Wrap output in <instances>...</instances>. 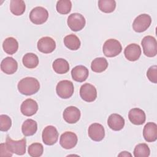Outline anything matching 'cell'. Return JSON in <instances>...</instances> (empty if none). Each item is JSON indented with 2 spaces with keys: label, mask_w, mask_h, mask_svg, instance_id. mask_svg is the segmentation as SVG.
Listing matches in <instances>:
<instances>
[{
  "label": "cell",
  "mask_w": 157,
  "mask_h": 157,
  "mask_svg": "<svg viewBox=\"0 0 157 157\" xmlns=\"http://www.w3.org/2000/svg\"><path fill=\"white\" fill-rule=\"evenodd\" d=\"M56 48V42L50 37L45 36L40 38L37 42L38 50L44 53H50Z\"/></svg>",
  "instance_id": "4fadbf2b"
},
{
  "label": "cell",
  "mask_w": 157,
  "mask_h": 157,
  "mask_svg": "<svg viewBox=\"0 0 157 157\" xmlns=\"http://www.w3.org/2000/svg\"><path fill=\"white\" fill-rule=\"evenodd\" d=\"M78 138L77 135L71 131H66L61 134L59 139L61 146L65 149H71L77 144Z\"/></svg>",
  "instance_id": "8fae6325"
},
{
  "label": "cell",
  "mask_w": 157,
  "mask_h": 157,
  "mask_svg": "<svg viewBox=\"0 0 157 157\" xmlns=\"http://www.w3.org/2000/svg\"><path fill=\"white\" fill-rule=\"evenodd\" d=\"M26 9V5L23 0H12L10 3V12L15 15H22Z\"/></svg>",
  "instance_id": "83f0119b"
},
{
  "label": "cell",
  "mask_w": 157,
  "mask_h": 157,
  "mask_svg": "<svg viewBox=\"0 0 157 157\" xmlns=\"http://www.w3.org/2000/svg\"><path fill=\"white\" fill-rule=\"evenodd\" d=\"M80 95L83 101L88 102H93L97 98L96 88L90 83H84L80 87Z\"/></svg>",
  "instance_id": "30bf717a"
},
{
  "label": "cell",
  "mask_w": 157,
  "mask_h": 157,
  "mask_svg": "<svg viewBox=\"0 0 157 157\" xmlns=\"http://www.w3.org/2000/svg\"><path fill=\"white\" fill-rule=\"evenodd\" d=\"M23 65L28 69L36 67L39 64V58L33 53H26L22 59Z\"/></svg>",
  "instance_id": "4316f807"
},
{
  "label": "cell",
  "mask_w": 157,
  "mask_h": 157,
  "mask_svg": "<svg viewBox=\"0 0 157 157\" xmlns=\"http://www.w3.org/2000/svg\"><path fill=\"white\" fill-rule=\"evenodd\" d=\"M37 130V122L33 119L26 120L21 126V131L25 136H33L36 132Z\"/></svg>",
  "instance_id": "7402d4cb"
},
{
  "label": "cell",
  "mask_w": 157,
  "mask_h": 157,
  "mask_svg": "<svg viewBox=\"0 0 157 157\" xmlns=\"http://www.w3.org/2000/svg\"><path fill=\"white\" fill-rule=\"evenodd\" d=\"M44 152V147L40 143H33L28 147V154L32 157L40 156Z\"/></svg>",
  "instance_id": "1f68e13d"
},
{
  "label": "cell",
  "mask_w": 157,
  "mask_h": 157,
  "mask_svg": "<svg viewBox=\"0 0 157 157\" xmlns=\"http://www.w3.org/2000/svg\"><path fill=\"white\" fill-rule=\"evenodd\" d=\"M147 76L152 83H157V66L156 65L149 67L147 72Z\"/></svg>",
  "instance_id": "836d02e7"
},
{
  "label": "cell",
  "mask_w": 157,
  "mask_h": 157,
  "mask_svg": "<svg viewBox=\"0 0 157 157\" xmlns=\"http://www.w3.org/2000/svg\"><path fill=\"white\" fill-rule=\"evenodd\" d=\"M48 12L43 7L38 6L33 9L29 13L31 21L35 25H42L48 19Z\"/></svg>",
  "instance_id": "8992f818"
},
{
  "label": "cell",
  "mask_w": 157,
  "mask_h": 157,
  "mask_svg": "<svg viewBox=\"0 0 157 157\" xmlns=\"http://www.w3.org/2000/svg\"><path fill=\"white\" fill-rule=\"evenodd\" d=\"M72 8V3L69 0H59L57 2L56 9L57 12L61 14H67Z\"/></svg>",
  "instance_id": "4dcf8cb0"
},
{
  "label": "cell",
  "mask_w": 157,
  "mask_h": 157,
  "mask_svg": "<svg viewBox=\"0 0 157 157\" xmlns=\"http://www.w3.org/2000/svg\"><path fill=\"white\" fill-rule=\"evenodd\" d=\"M20 110L23 115L30 117L34 115L38 110V104L36 101L32 99L25 100L20 107Z\"/></svg>",
  "instance_id": "9a60e30c"
},
{
  "label": "cell",
  "mask_w": 157,
  "mask_h": 157,
  "mask_svg": "<svg viewBox=\"0 0 157 157\" xmlns=\"http://www.w3.org/2000/svg\"><path fill=\"white\" fill-rule=\"evenodd\" d=\"M151 23V17L146 13L137 16L132 23V28L137 33H142L146 31Z\"/></svg>",
  "instance_id": "52a82bcc"
},
{
  "label": "cell",
  "mask_w": 157,
  "mask_h": 157,
  "mask_svg": "<svg viewBox=\"0 0 157 157\" xmlns=\"http://www.w3.org/2000/svg\"><path fill=\"white\" fill-rule=\"evenodd\" d=\"M98 7L101 11L104 13H111L116 7V2L114 0H99Z\"/></svg>",
  "instance_id": "f1b7e54d"
},
{
  "label": "cell",
  "mask_w": 157,
  "mask_h": 157,
  "mask_svg": "<svg viewBox=\"0 0 157 157\" xmlns=\"http://www.w3.org/2000/svg\"><path fill=\"white\" fill-rule=\"evenodd\" d=\"M64 44L67 48L71 50H78L81 45V42L78 37L73 34L65 36L64 38Z\"/></svg>",
  "instance_id": "484cf974"
},
{
  "label": "cell",
  "mask_w": 157,
  "mask_h": 157,
  "mask_svg": "<svg viewBox=\"0 0 157 157\" xmlns=\"http://www.w3.org/2000/svg\"><path fill=\"white\" fill-rule=\"evenodd\" d=\"M80 111L75 106H69L65 109L63 112V117L64 120L69 124L77 123L80 118Z\"/></svg>",
  "instance_id": "5bb4252c"
},
{
  "label": "cell",
  "mask_w": 157,
  "mask_h": 157,
  "mask_svg": "<svg viewBox=\"0 0 157 157\" xmlns=\"http://www.w3.org/2000/svg\"><path fill=\"white\" fill-rule=\"evenodd\" d=\"M107 124L113 131H120L124 126V119L119 114L112 113L108 118Z\"/></svg>",
  "instance_id": "44dd1931"
},
{
  "label": "cell",
  "mask_w": 157,
  "mask_h": 157,
  "mask_svg": "<svg viewBox=\"0 0 157 157\" xmlns=\"http://www.w3.org/2000/svg\"><path fill=\"white\" fill-rule=\"evenodd\" d=\"M67 23L69 28L73 31L82 30L86 24L85 17L80 13H71L67 18Z\"/></svg>",
  "instance_id": "ba28073f"
},
{
  "label": "cell",
  "mask_w": 157,
  "mask_h": 157,
  "mask_svg": "<svg viewBox=\"0 0 157 157\" xmlns=\"http://www.w3.org/2000/svg\"><path fill=\"white\" fill-rule=\"evenodd\" d=\"M88 134L91 140L96 142H99L104 138L105 130L102 124L94 123L89 126Z\"/></svg>",
  "instance_id": "7c38bea8"
},
{
  "label": "cell",
  "mask_w": 157,
  "mask_h": 157,
  "mask_svg": "<svg viewBox=\"0 0 157 157\" xmlns=\"http://www.w3.org/2000/svg\"><path fill=\"white\" fill-rule=\"evenodd\" d=\"M128 118L130 121L136 125L144 124L146 120L144 111L139 108H133L131 109L128 113Z\"/></svg>",
  "instance_id": "ac0fdd59"
},
{
  "label": "cell",
  "mask_w": 157,
  "mask_h": 157,
  "mask_svg": "<svg viewBox=\"0 0 157 157\" xmlns=\"http://www.w3.org/2000/svg\"><path fill=\"white\" fill-rule=\"evenodd\" d=\"M88 69L82 65L76 66L71 71L72 79L78 82H83L85 81L88 78Z\"/></svg>",
  "instance_id": "ffe728a7"
},
{
  "label": "cell",
  "mask_w": 157,
  "mask_h": 157,
  "mask_svg": "<svg viewBox=\"0 0 157 157\" xmlns=\"http://www.w3.org/2000/svg\"><path fill=\"white\" fill-rule=\"evenodd\" d=\"M140 47L136 44H130L126 47L124 54L126 58L131 61H137L141 55Z\"/></svg>",
  "instance_id": "2e32d148"
},
{
  "label": "cell",
  "mask_w": 157,
  "mask_h": 157,
  "mask_svg": "<svg viewBox=\"0 0 157 157\" xmlns=\"http://www.w3.org/2000/svg\"><path fill=\"white\" fill-rule=\"evenodd\" d=\"M58 132L56 128L52 125L46 126L42 134L43 142L47 145H52L55 144L58 139Z\"/></svg>",
  "instance_id": "9c48e42d"
},
{
  "label": "cell",
  "mask_w": 157,
  "mask_h": 157,
  "mask_svg": "<svg viewBox=\"0 0 157 157\" xmlns=\"http://www.w3.org/2000/svg\"><path fill=\"white\" fill-rule=\"evenodd\" d=\"M17 87L21 94L29 96L36 93L39 90L40 83L36 78L27 77L20 80Z\"/></svg>",
  "instance_id": "6da1fadb"
},
{
  "label": "cell",
  "mask_w": 157,
  "mask_h": 157,
  "mask_svg": "<svg viewBox=\"0 0 157 157\" xmlns=\"http://www.w3.org/2000/svg\"><path fill=\"white\" fill-rule=\"evenodd\" d=\"M12 126V120L7 115H0V130L1 131H7Z\"/></svg>",
  "instance_id": "d6a6232c"
},
{
  "label": "cell",
  "mask_w": 157,
  "mask_h": 157,
  "mask_svg": "<svg viewBox=\"0 0 157 157\" xmlns=\"http://www.w3.org/2000/svg\"><path fill=\"white\" fill-rule=\"evenodd\" d=\"M143 136L148 142H153L157 139V125L153 122L147 123L143 129Z\"/></svg>",
  "instance_id": "e0dca14e"
},
{
  "label": "cell",
  "mask_w": 157,
  "mask_h": 157,
  "mask_svg": "<svg viewBox=\"0 0 157 157\" xmlns=\"http://www.w3.org/2000/svg\"><path fill=\"white\" fill-rule=\"evenodd\" d=\"M6 144L9 150L18 155H23L26 153V140L25 138L19 140H13L9 136L6 137Z\"/></svg>",
  "instance_id": "5b68a950"
},
{
  "label": "cell",
  "mask_w": 157,
  "mask_h": 157,
  "mask_svg": "<svg viewBox=\"0 0 157 157\" xmlns=\"http://www.w3.org/2000/svg\"><path fill=\"white\" fill-rule=\"evenodd\" d=\"M131 156V154L128 153V151H122L121 153H120L118 155V156Z\"/></svg>",
  "instance_id": "d590c367"
},
{
  "label": "cell",
  "mask_w": 157,
  "mask_h": 157,
  "mask_svg": "<svg viewBox=\"0 0 157 157\" xmlns=\"http://www.w3.org/2000/svg\"><path fill=\"white\" fill-rule=\"evenodd\" d=\"M2 47L6 53L9 55H13L18 50V43L16 39L12 37H9L4 40Z\"/></svg>",
  "instance_id": "603a6c76"
},
{
  "label": "cell",
  "mask_w": 157,
  "mask_h": 157,
  "mask_svg": "<svg viewBox=\"0 0 157 157\" xmlns=\"http://www.w3.org/2000/svg\"><path fill=\"white\" fill-rule=\"evenodd\" d=\"M52 67L54 71L59 74H66L69 70L68 62L63 58L56 59L52 64Z\"/></svg>",
  "instance_id": "cb8c5ba5"
},
{
  "label": "cell",
  "mask_w": 157,
  "mask_h": 157,
  "mask_svg": "<svg viewBox=\"0 0 157 157\" xmlns=\"http://www.w3.org/2000/svg\"><path fill=\"white\" fill-rule=\"evenodd\" d=\"M108 67L107 59L103 57H99L94 59L91 64V70L97 73L102 72L106 70Z\"/></svg>",
  "instance_id": "d4e9b609"
},
{
  "label": "cell",
  "mask_w": 157,
  "mask_h": 157,
  "mask_svg": "<svg viewBox=\"0 0 157 157\" xmlns=\"http://www.w3.org/2000/svg\"><path fill=\"white\" fill-rule=\"evenodd\" d=\"M102 50L105 56L109 58L115 57L121 53L122 46L118 40L114 39H109L104 42Z\"/></svg>",
  "instance_id": "7a4b0ae2"
},
{
  "label": "cell",
  "mask_w": 157,
  "mask_h": 157,
  "mask_svg": "<svg viewBox=\"0 0 157 157\" xmlns=\"http://www.w3.org/2000/svg\"><path fill=\"white\" fill-rule=\"evenodd\" d=\"M144 53L148 57H154L157 54V42L156 39L151 36H145L142 41Z\"/></svg>",
  "instance_id": "277c9868"
},
{
  "label": "cell",
  "mask_w": 157,
  "mask_h": 157,
  "mask_svg": "<svg viewBox=\"0 0 157 157\" xmlns=\"http://www.w3.org/2000/svg\"><path fill=\"white\" fill-rule=\"evenodd\" d=\"M0 156H12V153L9 150L6 143L0 144Z\"/></svg>",
  "instance_id": "e575fe53"
},
{
  "label": "cell",
  "mask_w": 157,
  "mask_h": 157,
  "mask_svg": "<svg viewBox=\"0 0 157 157\" xmlns=\"http://www.w3.org/2000/svg\"><path fill=\"white\" fill-rule=\"evenodd\" d=\"M150 150L145 143L137 144L134 150V156L135 157H148L150 155Z\"/></svg>",
  "instance_id": "f546056e"
},
{
  "label": "cell",
  "mask_w": 157,
  "mask_h": 157,
  "mask_svg": "<svg viewBox=\"0 0 157 157\" xmlns=\"http://www.w3.org/2000/svg\"><path fill=\"white\" fill-rule=\"evenodd\" d=\"M74 91L72 82L70 80H64L59 82L56 86L57 95L62 99H68L71 98Z\"/></svg>",
  "instance_id": "3957f363"
},
{
  "label": "cell",
  "mask_w": 157,
  "mask_h": 157,
  "mask_svg": "<svg viewBox=\"0 0 157 157\" xmlns=\"http://www.w3.org/2000/svg\"><path fill=\"white\" fill-rule=\"evenodd\" d=\"M1 69L6 74H13L17 71L18 63L13 58L6 57L1 61Z\"/></svg>",
  "instance_id": "d6986e66"
}]
</instances>
